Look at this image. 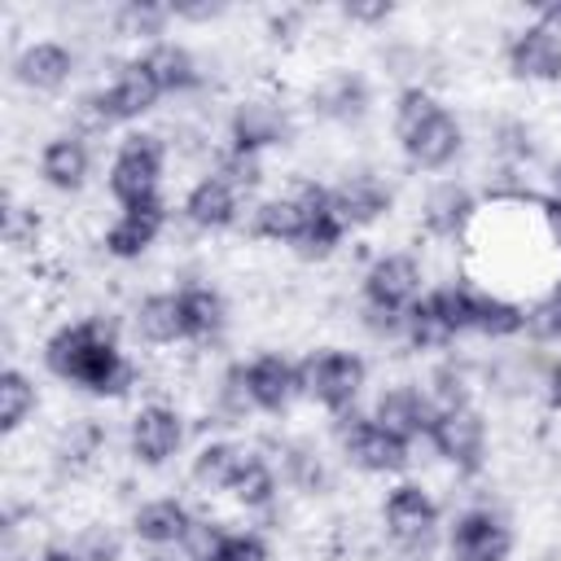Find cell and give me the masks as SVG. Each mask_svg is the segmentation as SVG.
<instances>
[{"label": "cell", "instance_id": "3957f363", "mask_svg": "<svg viewBox=\"0 0 561 561\" xmlns=\"http://www.w3.org/2000/svg\"><path fill=\"white\" fill-rule=\"evenodd\" d=\"M364 377H368V364L355 351H311L307 359H298V394L316 399L333 416L355 408Z\"/></svg>", "mask_w": 561, "mask_h": 561}, {"label": "cell", "instance_id": "d590c367", "mask_svg": "<svg viewBox=\"0 0 561 561\" xmlns=\"http://www.w3.org/2000/svg\"><path fill=\"white\" fill-rule=\"evenodd\" d=\"M210 175H219L224 184H232L237 193H250V188H259V180H263V162H259V153H241V149H224L219 158H215V171Z\"/></svg>", "mask_w": 561, "mask_h": 561}, {"label": "cell", "instance_id": "f35d334b", "mask_svg": "<svg viewBox=\"0 0 561 561\" xmlns=\"http://www.w3.org/2000/svg\"><path fill=\"white\" fill-rule=\"evenodd\" d=\"M75 552L83 561H123V535L110 522H88L75 539Z\"/></svg>", "mask_w": 561, "mask_h": 561}, {"label": "cell", "instance_id": "d4e9b609", "mask_svg": "<svg viewBox=\"0 0 561 561\" xmlns=\"http://www.w3.org/2000/svg\"><path fill=\"white\" fill-rule=\"evenodd\" d=\"M131 329L149 342V346H175L188 342L184 337V311H180V294H145L131 311Z\"/></svg>", "mask_w": 561, "mask_h": 561}, {"label": "cell", "instance_id": "9a60e30c", "mask_svg": "<svg viewBox=\"0 0 561 561\" xmlns=\"http://www.w3.org/2000/svg\"><path fill=\"white\" fill-rule=\"evenodd\" d=\"M75 75V53L57 39H35L13 57V79L31 92H61Z\"/></svg>", "mask_w": 561, "mask_h": 561}, {"label": "cell", "instance_id": "f546056e", "mask_svg": "<svg viewBox=\"0 0 561 561\" xmlns=\"http://www.w3.org/2000/svg\"><path fill=\"white\" fill-rule=\"evenodd\" d=\"M171 4H153V0H127L114 9V35L118 39H149L158 44V35L167 31L171 22Z\"/></svg>", "mask_w": 561, "mask_h": 561}, {"label": "cell", "instance_id": "4316f807", "mask_svg": "<svg viewBox=\"0 0 561 561\" xmlns=\"http://www.w3.org/2000/svg\"><path fill=\"white\" fill-rule=\"evenodd\" d=\"M250 456H254L250 447L228 443V438H215V443H206L193 456V482L202 491H232V482H237V473L245 469Z\"/></svg>", "mask_w": 561, "mask_h": 561}, {"label": "cell", "instance_id": "cb8c5ba5", "mask_svg": "<svg viewBox=\"0 0 561 561\" xmlns=\"http://www.w3.org/2000/svg\"><path fill=\"white\" fill-rule=\"evenodd\" d=\"M368 83H364V75H355V70H337V75H329L316 92H311V110L320 114V118H333V123H355V118H364L368 114Z\"/></svg>", "mask_w": 561, "mask_h": 561}, {"label": "cell", "instance_id": "7a4b0ae2", "mask_svg": "<svg viewBox=\"0 0 561 561\" xmlns=\"http://www.w3.org/2000/svg\"><path fill=\"white\" fill-rule=\"evenodd\" d=\"M162 171H167V145L153 131H127L110 162V197L118 206H140L162 197Z\"/></svg>", "mask_w": 561, "mask_h": 561}, {"label": "cell", "instance_id": "836d02e7", "mask_svg": "<svg viewBox=\"0 0 561 561\" xmlns=\"http://www.w3.org/2000/svg\"><path fill=\"white\" fill-rule=\"evenodd\" d=\"M276 469L254 451L250 460H245V469L237 473V482H232V500L241 504V508H267L272 500H276Z\"/></svg>", "mask_w": 561, "mask_h": 561}, {"label": "cell", "instance_id": "e0dca14e", "mask_svg": "<svg viewBox=\"0 0 561 561\" xmlns=\"http://www.w3.org/2000/svg\"><path fill=\"white\" fill-rule=\"evenodd\" d=\"M92 175V149L83 136L61 131L39 149V180L57 193H79Z\"/></svg>", "mask_w": 561, "mask_h": 561}, {"label": "cell", "instance_id": "ee69618b", "mask_svg": "<svg viewBox=\"0 0 561 561\" xmlns=\"http://www.w3.org/2000/svg\"><path fill=\"white\" fill-rule=\"evenodd\" d=\"M210 561H267V543L254 530H241V535H228Z\"/></svg>", "mask_w": 561, "mask_h": 561}, {"label": "cell", "instance_id": "7402d4cb", "mask_svg": "<svg viewBox=\"0 0 561 561\" xmlns=\"http://www.w3.org/2000/svg\"><path fill=\"white\" fill-rule=\"evenodd\" d=\"M140 61H145V70L153 75V83L162 88V96H167V92L184 96V92H197V88L206 83V70L197 66L193 48H184V44H175V39L149 44V48L140 53Z\"/></svg>", "mask_w": 561, "mask_h": 561}, {"label": "cell", "instance_id": "4fadbf2b", "mask_svg": "<svg viewBox=\"0 0 561 561\" xmlns=\"http://www.w3.org/2000/svg\"><path fill=\"white\" fill-rule=\"evenodd\" d=\"M167 228V202H140V206H118V219L105 228V254L114 259H140Z\"/></svg>", "mask_w": 561, "mask_h": 561}, {"label": "cell", "instance_id": "8fae6325", "mask_svg": "<svg viewBox=\"0 0 561 561\" xmlns=\"http://www.w3.org/2000/svg\"><path fill=\"white\" fill-rule=\"evenodd\" d=\"M329 206L346 228H368L390 210V184L373 171H351L329 188Z\"/></svg>", "mask_w": 561, "mask_h": 561}, {"label": "cell", "instance_id": "b9f144b4", "mask_svg": "<svg viewBox=\"0 0 561 561\" xmlns=\"http://www.w3.org/2000/svg\"><path fill=\"white\" fill-rule=\"evenodd\" d=\"M285 478L302 491H320L324 482V465H320V451L316 447H289L285 456Z\"/></svg>", "mask_w": 561, "mask_h": 561}, {"label": "cell", "instance_id": "44dd1931", "mask_svg": "<svg viewBox=\"0 0 561 561\" xmlns=\"http://www.w3.org/2000/svg\"><path fill=\"white\" fill-rule=\"evenodd\" d=\"M193 526V513L184 508V500L175 495H158V500H145L136 513H131V535L149 548H180L184 535Z\"/></svg>", "mask_w": 561, "mask_h": 561}, {"label": "cell", "instance_id": "d6986e66", "mask_svg": "<svg viewBox=\"0 0 561 561\" xmlns=\"http://www.w3.org/2000/svg\"><path fill=\"white\" fill-rule=\"evenodd\" d=\"M101 92H105V110H110L114 123H131V118L149 114V110L162 101V88L153 83V75L145 70L140 57L123 61L118 75L110 79V88H101Z\"/></svg>", "mask_w": 561, "mask_h": 561}, {"label": "cell", "instance_id": "4dcf8cb0", "mask_svg": "<svg viewBox=\"0 0 561 561\" xmlns=\"http://www.w3.org/2000/svg\"><path fill=\"white\" fill-rule=\"evenodd\" d=\"M35 403H39L35 381L22 368H4L0 373V430L4 434H18L26 425V416L35 412Z\"/></svg>", "mask_w": 561, "mask_h": 561}, {"label": "cell", "instance_id": "5bb4252c", "mask_svg": "<svg viewBox=\"0 0 561 561\" xmlns=\"http://www.w3.org/2000/svg\"><path fill=\"white\" fill-rule=\"evenodd\" d=\"M434 412H438V408H434L430 394L416 390V386H386V390L377 394V403H373V421H377L386 434L403 438V443L425 438Z\"/></svg>", "mask_w": 561, "mask_h": 561}, {"label": "cell", "instance_id": "e575fe53", "mask_svg": "<svg viewBox=\"0 0 561 561\" xmlns=\"http://www.w3.org/2000/svg\"><path fill=\"white\" fill-rule=\"evenodd\" d=\"M215 408H219V416H228V425H237V421H245L250 412H259V408H254V394H250V386H245V364H228V368H224L219 390H215Z\"/></svg>", "mask_w": 561, "mask_h": 561}, {"label": "cell", "instance_id": "8992f818", "mask_svg": "<svg viewBox=\"0 0 561 561\" xmlns=\"http://www.w3.org/2000/svg\"><path fill=\"white\" fill-rule=\"evenodd\" d=\"M425 438L460 473H478L482 469V456H486V421L469 403L465 408H438Z\"/></svg>", "mask_w": 561, "mask_h": 561}, {"label": "cell", "instance_id": "5b68a950", "mask_svg": "<svg viewBox=\"0 0 561 561\" xmlns=\"http://www.w3.org/2000/svg\"><path fill=\"white\" fill-rule=\"evenodd\" d=\"M337 438H342V456L364 473H399V469H408V443L386 434L373 416H355V408L337 416Z\"/></svg>", "mask_w": 561, "mask_h": 561}, {"label": "cell", "instance_id": "6da1fadb", "mask_svg": "<svg viewBox=\"0 0 561 561\" xmlns=\"http://www.w3.org/2000/svg\"><path fill=\"white\" fill-rule=\"evenodd\" d=\"M44 364L66 386H79L101 399H118L140 381L136 364L118 346V324L110 316H79L61 324L44 342Z\"/></svg>", "mask_w": 561, "mask_h": 561}, {"label": "cell", "instance_id": "ffe728a7", "mask_svg": "<svg viewBox=\"0 0 561 561\" xmlns=\"http://www.w3.org/2000/svg\"><path fill=\"white\" fill-rule=\"evenodd\" d=\"M245 386H250L259 412H285L289 399L298 394V364H289L276 351H263L245 364Z\"/></svg>", "mask_w": 561, "mask_h": 561}, {"label": "cell", "instance_id": "f6af8a7d", "mask_svg": "<svg viewBox=\"0 0 561 561\" xmlns=\"http://www.w3.org/2000/svg\"><path fill=\"white\" fill-rule=\"evenodd\" d=\"M342 18L359 22V26H377L390 18V0H351V4H342Z\"/></svg>", "mask_w": 561, "mask_h": 561}, {"label": "cell", "instance_id": "484cf974", "mask_svg": "<svg viewBox=\"0 0 561 561\" xmlns=\"http://www.w3.org/2000/svg\"><path fill=\"white\" fill-rule=\"evenodd\" d=\"M180 294V311H184V337L188 342H210L224 333L228 324V302L215 285H184Z\"/></svg>", "mask_w": 561, "mask_h": 561}, {"label": "cell", "instance_id": "52a82bcc", "mask_svg": "<svg viewBox=\"0 0 561 561\" xmlns=\"http://www.w3.org/2000/svg\"><path fill=\"white\" fill-rule=\"evenodd\" d=\"M425 294V276H421V263L403 250H390V254H377L364 272V302L373 307H386V311H408L416 298Z\"/></svg>", "mask_w": 561, "mask_h": 561}, {"label": "cell", "instance_id": "c3c4849f", "mask_svg": "<svg viewBox=\"0 0 561 561\" xmlns=\"http://www.w3.org/2000/svg\"><path fill=\"white\" fill-rule=\"evenodd\" d=\"M543 386H548V403H552V408H561V359H552V364H548Z\"/></svg>", "mask_w": 561, "mask_h": 561}, {"label": "cell", "instance_id": "2e32d148", "mask_svg": "<svg viewBox=\"0 0 561 561\" xmlns=\"http://www.w3.org/2000/svg\"><path fill=\"white\" fill-rule=\"evenodd\" d=\"M460 145H465V127H460V118L443 105L421 131H412V136L403 140V153H408V162H412L416 171H443V167L456 162Z\"/></svg>", "mask_w": 561, "mask_h": 561}, {"label": "cell", "instance_id": "f907efd6", "mask_svg": "<svg viewBox=\"0 0 561 561\" xmlns=\"http://www.w3.org/2000/svg\"><path fill=\"white\" fill-rule=\"evenodd\" d=\"M35 561H83V557L75 548H66V543H48V548H39Z\"/></svg>", "mask_w": 561, "mask_h": 561}, {"label": "cell", "instance_id": "60d3db41", "mask_svg": "<svg viewBox=\"0 0 561 561\" xmlns=\"http://www.w3.org/2000/svg\"><path fill=\"white\" fill-rule=\"evenodd\" d=\"M526 333L535 342H561V280L539 302L526 307Z\"/></svg>", "mask_w": 561, "mask_h": 561}, {"label": "cell", "instance_id": "681fc988", "mask_svg": "<svg viewBox=\"0 0 561 561\" xmlns=\"http://www.w3.org/2000/svg\"><path fill=\"white\" fill-rule=\"evenodd\" d=\"M539 26H548V31H557V35H561V0L539 4Z\"/></svg>", "mask_w": 561, "mask_h": 561}, {"label": "cell", "instance_id": "1f68e13d", "mask_svg": "<svg viewBox=\"0 0 561 561\" xmlns=\"http://www.w3.org/2000/svg\"><path fill=\"white\" fill-rule=\"evenodd\" d=\"M403 337H408V346H412V351H438V346L456 342V333L438 320V311L430 307V298H425V294L403 311Z\"/></svg>", "mask_w": 561, "mask_h": 561}, {"label": "cell", "instance_id": "bcb514c9", "mask_svg": "<svg viewBox=\"0 0 561 561\" xmlns=\"http://www.w3.org/2000/svg\"><path fill=\"white\" fill-rule=\"evenodd\" d=\"M539 215H543V228H548L552 245L561 250V202H557V197H543V202H539Z\"/></svg>", "mask_w": 561, "mask_h": 561}, {"label": "cell", "instance_id": "ab89813d", "mask_svg": "<svg viewBox=\"0 0 561 561\" xmlns=\"http://www.w3.org/2000/svg\"><path fill=\"white\" fill-rule=\"evenodd\" d=\"M430 403L434 408H465L469 403V373L460 364H438L430 373Z\"/></svg>", "mask_w": 561, "mask_h": 561}, {"label": "cell", "instance_id": "9c48e42d", "mask_svg": "<svg viewBox=\"0 0 561 561\" xmlns=\"http://www.w3.org/2000/svg\"><path fill=\"white\" fill-rule=\"evenodd\" d=\"M184 443V416L171 403H145L136 408L131 425H127V447L140 465H167Z\"/></svg>", "mask_w": 561, "mask_h": 561}, {"label": "cell", "instance_id": "30bf717a", "mask_svg": "<svg viewBox=\"0 0 561 561\" xmlns=\"http://www.w3.org/2000/svg\"><path fill=\"white\" fill-rule=\"evenodd\" d=\"M289 136H294V123H289V110L280 101L250 96L228 118V145L241 153H263L267 145H285Z\"/></svg>", "mask_w": 561, "mask_h": 561}, {"label": "cell", "instance_id": "603a6c76", "mask_svg": "<svg viewBox=\"0 0 561 561\" xmlns=\"http://www.w3.org/2000/svg\"><path fill=\"white\" fill-rule=\"evenodd\" d=\"M184 219L193 228H206V232H219V228H232L241 219V193L232 184H224L219 175H206L188 188L184 197Z\"/></svg>", "mask_w": 561, "mask_h": 561}, {"label": "cell", "instance_id": "7c38bea8", "mask_svg": "<svg viewBox=\"0 0 561 561\" xmlns=\"http://www.w3.org/2000/svg\"><path fill=\"white\" fill-rule=\"evenodd\" d=\"M504 57H508V70L526 83H557L561 79V35L539 26V22L522 26L508 39Z\"/></svg>", "mask_w": 561, "mask_h": 561}, {"label": "cell", "instance_id": "8d00e7d4", "mask_svg": "<svg viewBox=\"0 0 561 561\" xmlns=\"http://www.w3.org/2000/svg\"><path fill=\"white\" fill-rule=\"evenodd\" d=\"M346 232H351V228L329 210V215H320V219H311V224H307V232L298 237V245H294V250H298L302 259H329V254L342 245V237H346Z\"/></svg>", "mask_w": 561, "mask_h": 561}, {"label": "cell", "instance_id": "277c9868", "mask_svg": "<svg viewBox=\"0 0 561 561\" xmlns=\"http://www.w3.org/2000/svg\"><path fill=\"white\" fill-rule=\"evenodd\" d=\"M381 522H386V535L399 543V552L408 561L430 557V543H434V530H438V504L421 482H399L381 504Z\"/></svg>", "mask_w": 561, "mask_h": 561}, {"label": "cell", "instance_id": "ac0fdd59", "mask_svg": "<svg viewBox=\"0 0 561 561\" xmlns=\"http://www.w3.org/2000/svg\"><path fill=\"white\" fill-rule=\"evenodd\" d=\"M473 210H478V202L460 180H438L421 202V228L438 241H456L469 228Z\"/></svg>", "mask_w": 561, "mask_h": 561}, {"label": "cell", "instance_id": "d6a6232c", "mask_svg": "<svg viewBox=\"0 0 561 561\" xmlns=\"http://www.w3.org/2000/svg\"><path fill=\"white\" fill-rule=\"evenodd\" d=\"M438 110H443V101H438L425 83H408V88L399 92V101H394V136H399V145H403L412 131H421Z\"/></svg>", "mask_w": 561, "mask_h": 561}, {"label": "cell", "instance_id": "f1b7e54d", "mask_svg": "<svg viewBox=\"0 0 561 561\" xmlns=\"http://www.w3.org/2000/svg\"><path fill=\"white\" fill-rule=\"evenodd\" d=\"M526 329V307L522 302H508L482 285H473V333L482 337H513Z\"/></svg>", "mask_w": 561, "mask_h": 561}, {"label": "cell", "instance_id": "83f0119b", "mask_svg": "<svg viewBox=\"0 0 561 561\" xmlns=\"http://www.w3.org/2000/svg\"><path fill=\"white\" fill-rule=\"evenodd\" d=\"M307 224H311L307 210H302L289 193L259 202L254 215H250V232L263 237V241H280V245H298V237L307 232Z\"/></svg>", "mask_w": 561, "mask_h": 561}, {"label": "cell", "instance_id": "74e56055", "mask_svg": "<svg viewBox=\"0 0 561 561\" xmlns=\"http://www.w3.org/2000/svg\"><path fill=\"white\" fill-rule=\"evenodd\" d=\"M101 447H105V430L92 416H79V421H70V430L61 438V460L66 465H88V460L101 456Z\"/></svg>", "mask_w": 561, "mask_h": 561}, {"label": "cell", "instance_id": "ba28073f", "mask_svg": "<svg viewBox=\"0 0 561 561\" xmlns=\"http://www.w3.org/2000/svg\"><path fill=\"white\" fill-rule=\"evenodd\" d=\"M447 552L451 561H508L513 552V530L500 513L491 508H465L456 522H451V535H447Z\"/></svg>", "mask_w": 561, "mask_h": 561}, {"label": "cell", "instance_id": "7dc6e473", "mask_svg": "<svg viewBox=\"0 0 561 561\" xmlns=\"http://www.w3.org/2000/svg\"><path fill=\"white\" fill-rule=\"evenodd\" d=\"M171 13L184 18V22H210V18L224 13V4H171Z\"/></svg>", "mask_w": 561, "mask_h": 561}, {"label": "cell", "instance_id": "816d5d0a", "mask_svg": "<svg viewBox=\"0 0 561 561\" xmlns=\"http://www.w3.org/2000/svg\"><path fill=\"white\" fill-rule=\"evenodd\" d=\"M552 197H557V202H561V162H557V167H552Z\"/></svg>", "mask_w": 561, "mask_h": 561}, {"label": "cell", "instance_id": "f5cc1de1", "mask_svg": "<svg viewBox=\"0 0 561 561\" xmlns=\"http://www.w3.org/2000/svg\"><path fill=\"white\" fill-rule=\"evenodd\" d=\"M145 561H175L171 552H153V557H145Z\"/></svg>", "mask_w": 561, "mask_h": 561}, {"label": "cell", "instance_id": "7bdbcfd3", "mask_svg": "<svg viewBox=\"0 0 561 561\" xmlns=\"http://www.w3.org/2000/svg\"><path fill=\"white\" fill-rule=\"evenodd\" d=\"M224 539H228V530H219V522H202V517H193V526H188L180 552H184V561H210V557L219 552Z\"/></svg>", "mask_w": 561, "mask_h": 561}]
</instances>
